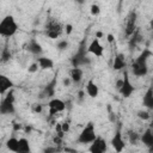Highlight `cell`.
<instances>
[{
    "label": "cell",
    "mask_w": 153,
    "mask_h": 153,
    "mask_svg": "<svg viewBox=\"0 0 153 153\" xmlns=\"http://www.w3.org/2000/svg\"><path fill=\"white\" fill-rule=\"evenodd\" d=\"M153 56V53L149 49H143V51L131 63V72L135 76H145L148 73V59Z\"/></svg>",
    "instance_id": "cell-1"
},
{
    "label": "cell",
    "mask_w": 153,
    "mask_h": 153,
    "mask_svg": "<svg viewBox=\"0 0 153 153\" xmlns=\"http://www.w3.org/2000/svg\"><path fill=\"white\" fill-rule=\"evenodd\" d=\"M111 146L114 147V149L116 152H122L124 149L126 143H124V140L122 137V134H121V130L120 129H117L116 133H115V135L112 136V139H111Z\"/></svg>",
    "instance_id": "cell-12"
},
{
    "label": "cell",
    "mask_w": 153,
    "mask_h": 153,
    "mask_svg": "<svg viewBox=\"0 0 153 153\" xmlns=\"http://www.w3.org/2000/svg\"><path fill=\"white\" fill-rule=\"evenodd\" d=\"M45 29H47V30H45V31H47V36H48L49 38H51V39H56V38L60 37L61 33H62V26H61V24L57 23V22H54V20L49 22V23L47 24Z\"/></svg>",
    "instance_id": "cell-7"
},
{
    "label": "cell",
    "mask_w": 153,
    "mask_h": 153,
    "mask_svg": "<svg viewBox=\"0 0 153 153\" xmlns=\"http://www.w3.org/2000/svg\"><path fill=\"white\" fill-rule=\"evenodd\" d=\"M88 151L92 153H103L106 151V141L102 136H97L93 142H91V146L88 147Z\"/></svg>",
    "instance_id": "cell-11"
},
{
    "label": "cell",
    "mask_w": 153,
    "mask_h": 153,
    "mask_svg": "<svg viewBox=\"0 0 153 153\" xmlns=\"http://www.w3.org/2000/svg\"><path fill=\"white\" fill-rule=\"evenodd\" d=\"M136 18H137V14L134 11H131L128 14L127 20H126V27H124V33L127 37H130L136 30Z\"/></svg>",
    "instance_id": "cell-8"
},
{
    "label": "cell",
    "mask_w": 153,
    "mask_h": 153,
    "mask_svg": "<svg viewBox=\"0 0 153 153\" xmlns=\"http://www.w3.org/2000/svg\"><path fill=\"white\" fill-rule=\"evenodd\" d=\"M141 41V36H140V31L136 29L135 31H134V33L130 36V41H129V45H130V48H133V47H135L139 42Z\"/></svg>",
    "instance_id": "cell-23"
},
{
    "label": "cell",
    "mask_w": 153,
    "mask_h": 153,
    "mask_svg": "<svg viewBox=\"0 0 153 153\" xmlns=\"http://www.w3.org/2000/svg\"><path fill=\"white\" fill-rule=\"evenodd\" d=\"M142 105L148 110H153V84L149 85V87L147 88L146 93L143 94Z\"/></svg>",
    "instance_id": "cell-13"
},
{
    "label": "cell",
    "mask_w": 153,
    "mask_h": 153,
    "mask_svg": "<svg viewBox=\"0 0 153 153\" xmlns=\"http://www.w3.org/2000/svg\"><path fill=\"white\" fill-rule=\"evenodd\" d=\"M30 143H29V141H27V139H25V137H20L19 139V149H18V152H20V153H27V152H30Z\"/></svg>",
    "instance_id": "cell-22"
},
{
    "label": "cell",
    "mask_w": 153,
    "mask_h": 153,
    "mask_svg": "<svg viewBox=\"0 0 153 153\" xmlns=\"http://www.w3.org/2000/svg\"><path fill=\"white\" fill-rule=\"evenodd\" d=\"M102 36H103V32H102V31H98V32H96V37H97V38H100Z\"/></svg>",
    "instance_id": "cell-36"
},
{
    "label": "cell",
    "mask_w": 153,
    "mask_h": 153,
    "mask_svg": "<svg viewBox=\"0 0 153 153\" xmlns=\"http://www.w3.org/2000/svg\"><path fill=\"white\" fill-rule=\"evenodd\" d=\"M86 93L91 98H97L98 94H99V87L92 79H90L87 81V84H86Z\"/></svg>",
    "instance_id": "cell-14"
},
{
    "label": "cell",
    "mask_w": 153,
    "mask_h": 153,
    "mask_svg": "<svg viewBox=\"0 0 153 153\" xmlns=\"http://www.w3.org/2000/svg\"><path fill=\"white\" fill-rule=\"evenodd\" d=\"M61 128H62V131L68 133V131H69V123H68V122H63V123H61Z\"/></svg>",
    "instance_id": "cell-31"
},
{
    "label": "cell",
    "mask_w": 153,
    "mask_h": 153,
    "mask_svg": "<svg viewBox=\"0 0 153 153\" xmlns=\"http://www.w3.org/2000/svg\"><path fill=\"white\" fill-rule=\"evenodd\" d=\"M71 81H72L71 78H66V79H63V85H65V86H68V85L71 84Z\"/></svg>",
    "instance_id": "cell-34"
},
{
    "label": "cell",
    "mask_w": 153,
    "mask_h": 153,
    "mask_svg": "<svg viewBox=\"0 0 153 153\" xmlns=\"http://www.w3.org/2000/svg\"><path fill=\"white\" fill-rule=\"evenodd\" d=\"M10 59H11V51L7 50V49H4L2 53H1V60L5 62V61H7Z\"/></svg>",
    "instance_id": "cell-27"
},
{
    "label": "cell",
    "mask_w": 153,
    "mask_h": 153,
    "mask_svg": "<svg viewBox=\"0 0 153 153\" xmlns=\"http://www.w3.org/2000/svg\"><path fill=\"white\" fill-rule=\"evenodd\" d=\"M18 31V24L13 16L8 14L0 22V35L2 37H12Z\"/></svg>",
    "instance_id": "cell-2"
},
{
    "label": "cell",
    "mask_w": 153,
    "mask_h": 153,
    "mask_svg": "<svg viewBox=\"0 0 153 153\" xmlns=\"http://www.w3.org/2000/svg\"><path fill=\"white\" fill-rule=\"evenodd\" d=\"M38 63L37 62H35V63H32V65H30V67L27 68V71H29V73H35L37 69H38Z\"/></svg>",
    "instance_id": "cell-29"
},
{
    "label": "cell",
    "mask_w": 153,
    "mask_h": 153,
    "mask_svg": "<svg viewBox=\"0 0 153 153\" xmlns=\"http://www.w3.org/2000/svg\"><path fill=\"white\" fill-rule=\"evenodd\" d=\"M26 50L30 51V53L33 54V55H39V54H42V51H43L42 45H41L37 41H35V39H31V41L26 44Z\"/></svg>",
    "instance_id": "cell-18"
},
{
    "label": "cell",
    "mask_w": 153,
    "mask_h": 153,
    "mask_svg": "<svg viewBox=\"0 0 153 153\" xmlns=\"http://www.w3.org/2000/svg\"><path fill=\"white\" fill-rule=\"evenodd\" d=\"M96 137H97V135H96V130H94V124L92 122H90V123H87L84 127V129L79 134L78 142L79 143H82V145L91 143V142H93V140Z\"/></svg>",
    "instance_id": "cell-3"
},
{
    "label": "cell",
    "mask_w": 153,
    "mask_h": 153,
    "mask_svg": "<svg viewBox=\"0 0 153 153\" xmlns=\"http://www.w3.org/2000/svg\"><path fill=\"white\" fill-rule=\"evenodd\" d=\"M149 27H151V30H153V19H151V22H149Z\"/></svg>",
    "instance_id": "cell-39"
},
{
    "label": "cell",
    "mask_w": 153,
    "mask_h": 153,
    "mask_svg": "<svg viewBox=\"0 0 153 153\" xmlns=\"http://www.w3.org/2000/svg\"><path fill=\"white\" fill-rule=\"evenodd\" d=\"M122 84H123V78L116 81V88H117V90H120V88H121V86H122Z\"/></svg>",
    "instance_id": "cell-33"
},
{
    "label": "cell",
    "mask_w": 153,
    "mask_h": 153,
    "mask_svg": "<svg viewBox=\"0 0 153 153\" xmlns=\"http://www.w3.org/2000/svg\"><path fill=\"white\" fill-rule=\"evenodd\" d=\"M140 140H141V142H142L145 146H147L148 148L152 147V146H153V129H152V128L146 129V130L143 131V134L141 135Z\"/></svg>",
    "instance_id": "cell-16"
},
{
    "label": "cell",
    "mask_w": 153,
    "mask_h": 153,
    "mask_svg": "<svg viewBox=\"0 0 153 153\" xmlns=\"http://www.w3.org/2000/svg\"><path fill=\"white\" fill-rule=\"evenodd\" d=\"M148 149H149V152H153V146H152V147H149Z\"/></svg>",
    "instance_id": "cell-40"
},
{
    "label": "cell",
    "mask_w": 153,
    "mask_h": 153,
    "mask_svg": "<svg viewBox=\"0 0 153 153\" xmlns=\"http://www.w3.org/2000/svg\"><path fill=\"white\" fill-rule=\"evenodd\" d=\"M48 108H49V114L53 116L57 112H61L66 109V103L62 99L59 98H53L48 102Z\"/></svg>",
    "instance_id": "cell-10"
},
{
    "label": "cell",
    "mask_w": 153,
    "mask_h": 153,
    "mask_svg": "<svg viewBox=\"0 0 153 153\" xmlns=\"http://www.w3.org/2000/svg\"><path fill=\"white\" fill-rule=\"evenodd\" d=\"M68 41L67 39H60L59 42H57V44H56V47H57V49H60V50H65V49H67L68 48Z\"/></svg>",
    "instance_id": "cell-24"
},
{
    "label": "cell",
    "mask_w": 153,
    "mask_h": 153,
    "mask_svg": "<svg viewBox=\"0 0 153 153\" xmlns=\"http://www.w3.org/2000/svg\"><path fill=\"white\" fill-rule=\"evenodd\" d=\"M73 1H74V2H76V4H79V5H82L86 0H73Z\"/></svg>",
    "instance_id": "cell-37"
},
{
    "label": "cell",
    "mask_w": 153,
    "mask_h": 153,
    "mask_svg": "<svg viewBox=\"0 0 153 153\" xmlns=\"http://www.w3.org/2000/svg\"><path fill=\"white\" fill-rule=\"evenodd\" d=\"M72 31H73V25H72V24H66V26H65V32H66L67 35H71Z\"/></svg>",
    "instance_id": "cell-30"
},
{
    "label": "cell",
    "mask_w": 153,
    "mask_h": 153,
    "mask_svg": "<svg viewBox=\"0 0 153 153\" xmlns=\"http://www.w3.org/2000/svg\"><path fill=\"white\" fill-rule=\"evenodd\" d=\"M127 67V62H126V59H124V55L123 54H117L114 59V63H112V68L114 71H121V69H124Z\"/></svg>",
    "instance_id": "cell-17"
},
{
    "label": "cell",
    "mask_w": 153,
    "mask_h": 153,
    "mask_svg": "<svg viewBox=\"0 0 153 153\" xmlns=\"http://www.w3.org/2000/svg\"><path fill=\"white\" fill-rule=\"evenodd\" d=\"M16 111L14 109V96L13 92L10 91L0 103V112L1 115H11Z\"/></svg>",
    "instance_id": "cell-4"
},
{
    "label": "cell",
    "mask_w": 153,
    "mask_h": 153,
    "mask_svg": "<svg viewBox=\"0 0 153 153\" xmlns=\"http://www.w3.org/2000/svg\"><path fill=\"white\" fill-rule=\"evenodd\" d=\"M42 109H43V106L38 104V105H36V108H35V111H36V112H41V111H42Z\"/></svg>",
    "instance_id": "cell-35"
},
{
    "label": "cell",
    "mask_w": 153,
    "mask_h": 153,
    "mask_svg": "<svg viewBox=\"0 0 153 153\" xmlns=\"http://www.w3.org/2000/svg\"><path fill=\"white\" fill-rule=\"evenodd\" d=\"M90 12H91L92 16H98V14L100 13V7H99L98 5H96V4H93V5H91V7H90Z\"/></svg>",
    "instance_id": "cell-25"
},
{
    "label": "cell",
    "mask_w": 153,
    "mask_h": 153,
    "mask_svg": "<svg viewBox=\"0 0 153 153\" xmlns=\"http://www.w3.org/2000/svg\"><path fill=\"white\" fill-rule=\"evenodd\" d=\"M6 147L12 152H18L19 149V140L16 137H10L6 141Z\"/></svg>",
    "instance_id": "cell-21"
},
{
    "label": "cell",
    "mask_w": 153,
    "mask_h": 153,
    "mask_svg": "<svg viewBox=\"0 0 153 153\" xmlns=\"http://www.w3.org/2000/svg\"><path fill=\"white\" fill-rule=\"evenodd\" d=\"M87 49H85V47H80L79 50L76 51V54L72 57V66L73 67H80L82 65L90 63V60L87 57Z\"/></svg>",
    "instance_id": "cell-5"
},
{
    "label": "cell",
    "mask_w": 153,
    "mask_h": 153,
    "mask_svg": "<svg viewBox=\"0 0 153 153\" xmlns=\"http://www.w3.org/2000/svg\"><path fill=\"white\" fill-rule=\"evenodd\" d=\"M135 91V87L133 86V84L130 82L129 79V73L127 71H124V75H123V84L121 86V88L118 90V92L121 93V96L123 98H129Z\"/></svg>",
    "instance_id": "cell-6"
},
{
    "label": "cell",
    "mask_w": 153,
    "mask_h": 153,
    "mask_svg": "<svg viewBox=\"0 0 153 153\" xmlns=\"http://www.w3.org/2000/svg\"><path fill=\"white\" fill-rule=\"evenodd\" d=\"M106 39H108L109 43H112V42L115 41V36H114L112 33H108V35H106Z\"/></svg>",
    "instance_id": "cell-32"
},
{
    "label": "cell",
    "mask_w": 153,
    "mask_h": 153,
    "mask_svg": "<svg viewBox=\"0 0 153 153\" xmlns=\"http://www.w3.org/2000/svg\"><path fill=\"white\" fill-rule=\"evenodd\" d=\"M82 75H84V72L80 67H73L69 72V78L72 79L73 82H80L82 79Z\"/></svg>",
    "instance_id": "cell-20"
},
{
    "label": "cell",
    "mask_w": 153,
    "mask_h": 153,
    "mask_svg": "<svg viewBox=\"0 0 153 153\" xmlns=\"http://www.w3.org/2000/svg\"><path fill=\"white\" fill-rule=\"evenodd\" d=\"M87 51H88V54H92V55H94V56H97V57H102V56H103V54H104V48H103V45L100 44L99 38L94 37V38L90 42V44H88V47H87Z\"/></svg>",
    "instance_id": "cell-9"
},
{
    "label": "cell",
    "mask_w": 153,
    "mask_h": 153,
    "mask_svg": "<svg viewBox=\"0 0 153 153\" xmlns=\"http://www.w3.org/2000/svg\"><path fill=\"white\" fill-rule=\"evenodd\" d=\"M20 128H22V126H20V124L14 123V129H16V130H18V129H20Z\"/></svg>",
    "instance_id": "cell-38"
},
{
    "label": "cell",
    "mask_w": 153,
    "mask_h": 153,
    "mask_svg": "<svg viewBox=\"0 0 153 153\" xmlns=\"http://www.w3.org/2000/svg\"><path fill=\"white\" fill-rule=\"evenodd\" d=\"M12 87H13L12 80H10V78H7L6 75L1 74L0 75V93L1 94H5L6 91L11 90Z\"/></svg>",
    "instance_id": "cell-15"
},
{
    "label": "cell",
    "mask_w": 153,
    "mask_h": 153,
    "mask_svg": "<svg viewBox=\"0 0 153 153\" xmlns=\"http://www.w3.org/2000/svg\"><path fill=\"white\" fill-rule=\"evenodd\" d=\"M37 63L39 65V68L42 69H51L54 67V61L50 57H45V56H38Z\"/></svg>",
    "instance_id": "cell-19"
},
{
    "label": "cell",
    "mask_w": 153,
    "mask_h": 153,
    "mask_svg": "<svg viewBox=\"0 0 153 153\" xmlns=\"http://www.w3.org/2000/svg\"><path fill=\"white\" fill-rule=\"evenodd\" d=\"M129 139H130V142H131V143H136V141H137L140 137H139V134H137V133H130Z\"/></svg>",
    "instance_id": "cell-28"
},
{
    "label": "cell",
    "mask_w": 153,
    "mask_h": 153,
    "mask_svg": "<svg viewBox=\"0 0 153 153\" xmlns=\"http://www.w3.org/2000/svg\"><path fill=\"white\" fill-rule=\"evenodd\" d=\"M137 117H139V118H141V120H143V121H147V120H148L151 116H149L148 111L140 110V111H137Z\"/></svg>",
    "instance_id": "cell-26"
}]
</instances>
